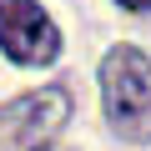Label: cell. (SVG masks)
Instances as JSON below:
<instances>
[{
    "instance_id": "obj_1",
    "label": "cell",
    "mask_w": 151,
    "mask_h": 151,
    "mask_svg": "<svg viewBox=\"0 0 151 151\" xmlns=\"http://www.w3.org/2000/svg\"><path fill=\"white\" fill-rule=\"evenodd\" d=\"M101 96L116 136L146 146L151 141V60L136 45H116L101 60Z\"/></svg>"
},
{
    "instance_id": "obj_2",
    "label": "cell",
    "mask_w": 151,
    "mask_h": 151,
    "mask_svg": "<svg viewBox=\"0 0 151 151\" xmlns=\"http://www.w3.org/2000/svg\"><path fill=\"white\" fill-rule=\"evenodd\" d=\"M0 50L15 65H50L60 50V30L35 0H0Z\"/></svg>"
},
{
    "instance_id": "obj_3",
    "label": "cell",
    "mask_w": 151,
    "mask_h": 151,
    "mask_svg": "<svg viewBox=\"0 0 151 151\" xmlns=\"http://www.w3.org/2000/svg\"><path fill=\"white\" fill-rule=\"evenodd\" d=\"M65 116H70V96H65L60 86H50V91H30V96H20L15 106L0 111V141L35 151L45 136H55V131L65 126Z\"/></svg>"
},
{
    "instance_id": "obj_4",
    "label": "cell",
    "mask_w": 151,
    "mask_h": 151,
    "mask_svg": "<svg viewBox=\"0 0 151 151\" xmlns=\"http://www.w3.org/2000/svg\"><path fill=\"white\" fill-rule=\"evenodd\" d=\"M126 10H151V0H121Z\"/></svg>"
}]
</instances>
